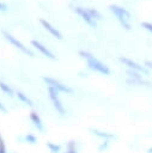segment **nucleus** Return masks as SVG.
<instances>
[{"instance_id": "obj_23", "label": "nucleus", "mask_w": 152, "mask_h": 153, "mask_svg": "<svg viewBox=\"0 0 152 153\" xmlns=\"http://www.w3.org/2000/svg\"><path fill=\"white\" fill-rule=\"evenodd\" d=\"M145 66L148 67L150 69H152V61H146V62H145Z\"/></svg>"}, {"instance_id": "obj_12", "label": "nucleus", "mask_w": 152, "mask_h": 153, "mask_svg": "<svg viewBox=\"0 0 152 153\" xmlns=\"http://www.w3.org/2000/svg\"><path fill=\"white\" fill-rule=\"evenodd\" d=\"M86 11L89 12V14L91 16V18H92V19H95V20H101V19H102V14H101L96 8L87 7V8H86Z\"/></svg>"}, {"instance_id": "obj_18", "label": "nucleus", "mask_w": 152, "mask_h": 153, "mask_svg": "<svg viewBox=\"0 0 152 153\" xmlns=\"http://www.w3.org/2000/svg\"><path fill=\"white\" fill-rule=\"evenodd\" d=\"M0 153H7L6 152V145H5V141L0 134Z\"/></svg>"}, {"instance_id": "obj_20", "label": "nucleus", "mask_w": 152, "mask_h": 153, "mask_svg": "<svg viewBox=\"0 0 152 153\" xmlns=\"http://www.w3.org/2000/svg\"><path fill=\"white\" fill-rule=\"evenodd\" d=\"M25 140H26L28 142H30V143H35V142H36V137H35L34 135H31V134H28V135L25 136Z\"/></svg>"}, {"instance_id": "obj_24", "label": "nucleus", "mask_w": 152, "mask_h": 153, "mask_svg": "<svg viewBox=\"0 0 152 153\" xmlns=\"http://www.w3.org/2000/svg\"><path fill=\"white\" fill-rule=\"evenodd\" d=\"M0 111H2V112H6V111H7V109L2 105V103H0Z\"/></svg>"}, {"instance_id": "obj_11", "label": "nucleus", "mask_w": 152, "mask_h": 153, "mask_svg": "<svg viewBox=\"0 0 152 153\" xmlns=\"http://www.w3.org/2000/svg\"><path fill=\"white\" fill-rule=\"evenodd\" d=\"M16 94H17V97H18V99H20L23 103H25L26 105H29V106H32L34 104H32V100L25 94V93H23L22 91H17L16 92Z\"/></svg>"}, {"instance_id": "obj_5", "label": "nucleus", "mask_w": 152, "mask_h": 153, "mask_svg": "<svg viewBox=\"0 0 152 153\" xmlns=\"http://www.w3.org/2000/svg\"><path fill=\"white\" fill-rule=\"evenodd\" d=\"M43 81L47 82L48 86H51L54 87L57 92H65V93H73V90L71 87H68L67 85L60 82L59 80L54 79V78H50V76H43Z\"/></svg>"}, {"instance_id": "obj_19", "label": "nucleus", "mask_w": 152, "mask_h": 153, "mask_svg": "<svg viewBox=\"0 0 152 153\" xmlns=\"http://www.w3.org/2000/svg\"><path fill=\"white\" fill-rule=\"evenodd\" d=\"M141 26L152 33V23H148V22H144V23H141Z\"/></svg>"}, {"instance_id": "obj_6", "label": "nucleus", "mask_w": 152, "mask_h": 153, "mask_svg": "<svg viewBox=\"0 0 152 153\" xmlns=\"http://www.w3.org/2000/svg\"><path fill=\"white\" fill-rule=\"evenodd\" d=\"M118 61L120 62H122L123 65H126L129 69H132V71H136V72H139V73H144V74H147V69H146V67L145 66H141V65H139L138 62H135V61H133L132 59H128V57H122V56H120L118 57Z\"/></svg>"}, {"instance_id": "obj_8", "label": "nucleus", "mask_w": 152, "mask_h": 153, "mask_svg": "<svg viewBox=\"0 0 152 153\" xmlns=\"http://www.w3.org/2000/svg\"><path fill=\"white\" fill-rule=\"evenodd\" d=\"M39 23L43 25V27L47 30V31H49L54 37H56L57 39H62V33L56 29V27H54L49 22H47L45 19H39Z\"/></svg>"}, {"instance_id": "obj_13", "label": "nucleus", "mask_w": 152, "mask_h": 153, "mask_svg": "<svg viewBox=\"0 0 152 153\" xmlns=\"http://www.w3.org/2000/svg\"><path fill=\"white\" fill-rule=\"evenodd\" d=\"M128 84H133V85H145V86H152V84L150 81H145L144 79H128L127 80Z\"/></svg>"}, {"instance_id": "obj_21", "label": "nucleus", "mask_w": 152, "mask_h": 153, "mask_svg": "<svg viewBox=\"0 0 152 153\" xmlns=\"http://www.w3.org/2000/svg\"><path fill=\"white\" fill-rule=\"evenodd\" d=\"M67 153H78V152H77V149H75V146H74V143H73V142H71V143L68 145V151H67Z\"/></svg>"}, {"instance_id": "obj_10", "label": "nucleus", "mask_w": 152, "mask_h": 153, "mask_svg": "<svg viewBox=\"0 0 152 153\" xmlns=\"http://www.w3.org/2000/svg\"><path fill=\"white\" fill-rule=\"evenodd\" d=\"M30 120H31V122L35 124V127L37 128V130L43 131V129H44V127H43V122H42V120H41V117L38 116L37 112L31 111V112H30Z\"/></svg>"}, {"instance_id": "obj_16", "label": "nucleus", "mask_w": 152, "mask_h": 153, "mask_svg": "<svg viewBox=\"0 0 152 153\" xmlns=\"http://www.w3.org/2000/svg\"><path fill=\"white\" fill-rule=\"evenodd\" d=\"M95 135L97 136H101V137H109V139H113L114 135L113 134H108V133H103V131H98V130H93Z\"/></svg>"}, {"instance_id": "obj_15", "label": "nucleus", "mask_w": 152, "mask_h": 153, "mask_svg": "<svg viewBox=\"0 0 152 153\" xmlns=\"http://www.w3.org/2000/svg\"><path fill=\"white\" fill-rule=\"evenodd\" d=\"M127 74L129 75L130 79H142V75H141L139 72H136V71L128 69V71H127Z\"/></svg>"}, {"instance_id": "obj_7", "label": "nucleus", "mask_w": 152, "mask_h": 153, "mask_svg": "<svg viewBox=\"0 0 152 153\" xmlns=\"http://www.w3.org/2000/svg\"><path fill=\"white\" fill-rule=\"evenodd\" d=\"M74 12L77 13V14H79L81 18H83V20L85 22V23H87L90 26H92V27H96V20L95 19H92L91 18V16L89 14V12L86 11V8H84V7H74Z\"/></svg>"}, {"instance_id": "obj_17", "label": "nucleus", "mask_w": 152, "mask_h": 153, "mask_svg": "<svg viewBox=\"0 0 152 153\" xmlns=\"http://www.w3.org/2000/svg\"><path fill=\"white\" fill-rule=\"evenodd\" d=\"M48 147L51 149V152H53V153L59 152V151H60V148H61V146H60V145H54V143H48Z\"/></svg>"}, {"instance_id": "obj_14", "label": "nucleus", "mask_w": 152, "mask_h": 153, "mask_svg": "<svg viewBox=\"0 0 152 153\" xmlns=\"http://www.w3.org/2000/svg\"><path fill=\"white\" fill-rule=\"evenodd\" d=\"M0 90H1L2 92L7 93L8 96H13V90H12V87H11L10 85H7L6 82H4V81H0Z\"/></svg>"}, {"instance_id": "obj_9", "label": "nucleus", "mask_w": 152, "mask_h": 153, "mask_svg": "<svg viewBox=\"0 0 152 153\" xmlns=\"http://www.w3.org/2000/svg\"><path fill=\"white\" fill-rule=\"evenodd\" d=\"M31 45H34V47H35L37 50H39V51H41L43 55H45L47 57H49V59H53V60L55 59V55H54V54H53V53H51V51H50V50H49L47 47H44L42 43H39L38 41H36V39H32V41H31Z\"/></svg>"}, {"instance_id": "obj_2", "label": "nucleus", "mask_w": 152, "mask_h": 153, "mask_svg": "<svg viewBox=\"0 0 152 153\" xmlns=\"http://www.w3.org/2000/svg\"><path fill=\"white\" fill-rule=\"evenodd\" d=\"M109 8H110V11L116 16V18H117V20L120 22V24H121L126 30H130V24H129L130 13H129L126 8H123V7L118 6V5H110Z\"/></svg>"}, {"instance_id": "obj_4", "label": "nucleus", "mask_w": 152, "mask_h": 153, "mask_svg": "<svg viewBox=\"0 0 152 153\" xmlns=\"http://www.w3.org/2000/svg\"><path fill=\"white\" fill-rule=\"evenodd\" d=\"M2 35H4V37H5V38L11 43V44H13V45H14L16 48H18L20 51H23L24 54H26V55H29V56H31V57L34 56V53H32L28 47H25L20 41H18L14 36H12L11 33H8V32H7V31H5V30H2Z\"/></svg>"}, {"instance_id": "obj_1", "label": "nucleus", "mask_w": 152, "mask_h": 153, "mask_svg": "<svg viewBox=\"0 0 152 153\" xmlns=\"http://www.w3.org/2000/svg\"><path fill=\"white\" fill-rule=\"evenodd\" d=\"M79 55H80L83 59L86 60L89 68H91V69H93V71H96V72H98V73H102V74H104V75H109V74H110L109 67H108L107 65H104L103 62H101L98 59H96L91 53L85 51V50H80V51H79Z\"/></svg>"}, {"instance_id": "obj_3", "label": "nucleus", "mask_w": 152, "mask_h": 153, "mask_svg": "<svg viewBox=\"0 0 152 153\" xmlns=\"http://www.w3.org/2000/svg\"><path fill=\"white\" fill-rule=\"evenodd\" d=\"M48 93H49V98H50V100H51L54 108L56 109V111H57L60 115H65V114H66V110H65V106H63V104L61 103V100H60V98H59V92H57L54 87L48 86Z\"/></svg>"}, {"instance_id": "obj_25", "label": "nucleus", "mask_w": 152, "mask_h": 153, "mask_svg": "<svg viewBox=\"0 0 152 153\" xmlns=\"http://www.w3.org/2000/svg\"><path fill=\"white\" fill-rule=\"evenodd\" d=\"M147 153H152V147H150V148L147 149Z\"/></svg>"}, {"instance_id": "obj_22", "label": "nucleus", "mask_w": 152, "mask_h": 153, "mask_svg": "<svg viewBox=\"0 0 152 153\" xmlns=\"http://www.w3.org/2000/svg\"><path fill=\"white\" fill-rule=\"evenodd\" d=\"M7 8H8V7H7V5L0 1V11H7Z\"/></svg>"}]
</instances>
